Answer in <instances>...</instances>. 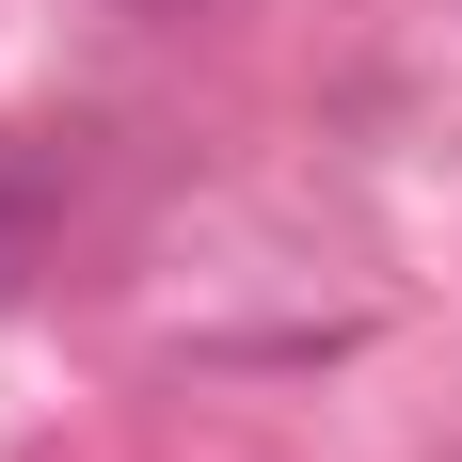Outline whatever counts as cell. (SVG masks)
<instances>
[{"label":"cell","instance_id":"6da1fadb","mask_svg":"<svg viewBox=\"0 0 462 462\" xmlns=\"http://www.w3.org/2000/svg\"><path fill=\"white\" fill-rule=\"evenodd\" d=\"M32 239H48V160H0V303L32 272Z\"/></svg>","mask_w":462,"mask_h":462}]
</instances>
